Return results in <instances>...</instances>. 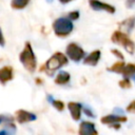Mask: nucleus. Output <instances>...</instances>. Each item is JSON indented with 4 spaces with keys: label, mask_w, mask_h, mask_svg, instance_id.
I'll list each match as a JSON object with an SVG mask.
<instances>
[{
    "label": "nucleus",
    "mask_w": 135,
    "mask_h": 135,
    "mask_svg": "<svg viewBox=\"0 0 135 135\" xmlns=\"http://www.w3.org/2000/svg\"><path fill=\"white\" fill-rule=\"evenodd\" d=\"M37 116L30 112V111H26V110H23V109H20V110H17L15 112V120L18 122V123H27V122H31V121H34L36 120Z\"/></svg>",
    "instance_id": "6"
},
{
    "label": "nucleus",
    "mask_w": 135,
    "mask_h": 135,
    "mask_svg": "<svg viewBox=\"0 0 135 135\" xmlns=\"http://www.w3.org/2000/svg\"><path fill=\"white\" fill-rule=\"evenodd\" d=\"M65 55L68 56L69 59H71L72 61H75V62H79L81 59L84 58V51L83 49L78 45L77 43L75 42H71L66 45L65 47Z\"/></svg>",
    "instance_id": "5"
},
{
    "label": "nucleus",
    "mask_w": 135,
    "mask_h": 135,
    "mask_svg": "<svg viewBox=\"0 0 135 135\" xmlns=\"http://www.w3.org/2000/svg\"><path fill=\"white\" fill-rule=\"evenodd\" d=\"M89 5L94 11H103L110 14H114L116 11L113 5L105 3V2H101L99 0H89Z\"/></svg>",
    "instance_id": "7"
},
{
    "label": "nucleus",
    "mask_w": 135,
    "mask_h": 135,
    "mask_svg": "<svg viewBox=\"0 0 135 135\" xmlns=\"http://www.w3.org/2000/svg\"><path fill=\"white\" fill-rule=\"evenodd\" d=\"M119 26L122 27L123 30H126L127 33H130L134 28V26H135V16L129 17V18L124 19L123 21H121L119 23Z\"/></svg>",
    "instance_id": "14"
},
{
    "label": "nucleus",
    "mask_w": 135,
    "mask_h": 135,
    "mask_svg": "<svg viewBox=\"0 0 135 135\" xmlns=\"http://www.w3.org/2000/svg\"><path fill=\"white\" fill-rule=\"evenodd\" d=\"M66 17L70 19V20H77V19H79V17H80V13L78 12V11H72V12H70L68 15H66Z\"/></svg>",
    "instance_id": "20"
},
{
    "label": "nucleus",
    "mask_w": 135,
    "mask_h": 135,
    "mask_svg": "<svg viewBox=\"0 0 135 135\" xmlns=\"http://www.w3.org/2000/svg\"><path fill=\"white\" fill-rule=\"evenodd\" d=\"M82 110H83V112H84V114L86 115V116H89V117H94L95 115H94V113L90 110V109H88V108H82Z\"/></svg>",
    "instance_id": "26"
},
{
    "label": "nucleus",
    "mask_w": 135,
    "mask_h": 135,
    "mask_svg": "<svg viewBox=\"0 0 135 135\" xmlns=\"http://www.w3.org/2000/svg\"><path fill=\"white\" fill-rule=\"evenodd\" d=\"M60 3H62V4H66V3H70L71 1H73V0H58Z\"/></svg>",
    "instance_id": "27"
},
{
    "label": "nucleus",
    "mask_w": 135,
    "mask_h": 135,
    "mask_svg": "<svg viewBox=\"0 0 135 135\" xmlns=\"http://www.w3.org/2000/svg\"><path fill=\"white\" fill-rule=\"evenodd\" d=\"M78 134L80 135H97L98 132L95 129V123L91 121H82L79 126Z\"/></svg>",
    "instance_id": "9"
},
{
    "label": "nucleus",
    "mask_w": 135,
    "mask_h": 135,
    "mask_svg": "<svg viewBox=\"0 0 135 135\" xmlns=\"http://www.w3.org/2000/svg\"><path fill=\"white\" fill-rule=\"evenodd\" d=\"M124 64H126V63H124L122 60H121V61H117V62H115L114 64H112L110 68H108V71H110V72H114V73H118V74H121Z\"/></svg>",
    "instance_id": "17"
},
{
    "label": "nucleus",
    "mask_w": 135,
    "mask_h": 135,
    "mask_svg": "<svg viewBox=\"0 0 135 135\" xmlns=\"http://www.w3.org/2000/svg\"><path fill=\"white\" fill-rule=\"evenodd\" d=\"M111 40H112V42L123 46L128 53L133 54L135 51V43L133 42V40L129 37V35L127 33H123L121 31H115V32H113V34L111 36Z\"/></svg>",
    "instance_id": "4"
},
{
    "label": "nucleus",
    "mask_w": 135,
    "mask_h": 135,
    "mask_svg": "<svg viewBox=\"0 0 135 135\" xmlns=\"http://www.w3.org/2000/svg\"><path fill=\"white\" fill-rule=\"evenodd\" d=\"M42 82H43V81H42L40 78H36V83H37V84H42Z\"/></svg>",
    "instance_id": "28"
},
{
    "label": "nucleus",
    "mask_w": 135,
    "mask_h": 135,
    "mask_svg": "<svg viewBox=\"0 0 135 135\" xmlns=\"http://www.w3.org/2000/svg\"><path fill=\"white\" fill-rule=\"evenodd\" d=\"M68 109L70 111V114L73 118V120H79L81 117L82 112V105L79 102L76 101H70L68 102Z\"/></svg>",
    "instance_id": "10"
},
{
    "label": "nucleus",
    "mask_w": 135,
    "mask_h": 135,
    "mask_svg": "<svg viewBox=\"0 0 135 135\" xmlns=\"http://www.w3.org/2000/svg\"><path fill=\"white\" fill-rule=\"evenodd\" d=\"M101 57V52L99 50H95L93 52H91L86 57H84L83 59V64L85 65H91V66H95L97 65V63L99 62Z\"/></svg>",
    "instance_id": "12"
},
{
    "label": "nucleus",
    "mask_w": 135,
    "mask_h": 135,
    "mask_svg": "<svg viewBox=\"0 0 135 135\" xmlns=\"http://www.w3.org/2000/svg\"><path fill=\"white\" fill-rule=\"evenodd\" d=\"M31 0H12L11 1V7L13 9H23L27 6Z\"/></svg>",
    "instance_id": "15"
},
{
    "label": "nucleus",
    "mask_w": 135,
    "mask_h": 135,
    "mask_svg": "<svg viewBox=\"0 0 135 135\" xmlns=\"http://www.w3.org/2000/svg\"><path fill=\"white\" fill-rule=\"evenodd\" d=\"M9 121H13V118L11 116H3V115H0V123H6V122H9Z\"/></svg>",
    "instance_id": "23"
},
{
    "label": "nucleus",
    "mask_w": 135,
    "mask_h": 135,
    "mask_svg": "<svg viewBox=\"0 0 135 135\" xmlns=\"http://www.w3.org/2000/svg\"><path fill=\"white\" fill-rule=\"evenodd\" d=\"M52 28H53L54 34L57 37L65 38L70 36V34L73 32L74 25H73L72 20H70L68 17H60L54 20L52 24Z\"/></svg>",
    "instance_id": "3"
},
{
    "label": "nucleus",
    "mask_w": 135,
    "mask_h": 135,
    "mask_svg": "<svg viewBox=\"0 0 135 135\" xmlns=\"http://www.w3.org/2000/svg\"><path fill=\"white\" fill-rule=\"evenodd\" d=\"M70 80H71V75H70V73H68V72H65V71H61V72H59V73L56 75V77H55V79H54V82H55L56 84H58V85H64V84L69 83Z\"/></svg>",
    "instance_id": "13"
},
{
    "label": "nucleus",
    "mask_w": 135,
    "mask_h": 135,
    "mask_svg": "<svg viewBox=\"0 0 135 135\" xmlns=\"http://www.w3.org/2000/svg\"><path fill=\"white\" fill-rule=\"evenodd\" d=\"M118 84H119V86L122 88V89H130V88H131V81H130V79H129L128 77H124L122 80H120V81L118 82Z\"/></svg>",
    "instance_id": "19"
},
{
    "label": "nucleus",
    "mask_w": 135,
    "mask_h": 135,
    "mask_svg": "<svg viewBox=\"0 0 135 135\" xmlns=\"http://www.w3.org/2000/svg\"><path fill=\"white\" fill-rule=\"evenodd\" d=\"M5 45V38L3 36V32L0 27V46H4Z\"/></svg>",
    "instance_id": "25"
},
{
    "label": "nucleus",
    "mask_w": 135,
    "mask_h": 135,
    "mask_svg": "<svg viewBox=\"0 0 135 135\" xmlns=\"http://www.w3.org/2000/svg\"><path fill=\"white\" fill-rule=\"evenodd\" d=\"M126 6L128 8H133L135 7V0H127L126 1Z\"/></svg>",
    "instance_id": "24"
},
{
    "label": "nucleus",
    "mask_w": 135,
    "mask_h": 135,
    "mask_svg": "<svg viewBox=\"0 0 135 135\" xmlns=\"http://www.w3.org/2000/svg\"><path fill=\"white\" fill-rule=\"evenodd\" d=\"M111 53L114 55V56H116L118 59H120V60H123V58H124V56H123V54L120 52V51H118V50H116V49H113V50H111Z\"/></svg>",
    "instance_id": "21"
},
{
    "label": "nucleus",
    "mask_w": 135,
    "mask_h": 135,
    "mask_svg": "<svg viewBox=\"0 0 135 135\" xmlns=\"http://www.w3.org/2000/svg\"><path fill=\"white\" fill-rule=\"evenodd\" d=\"M127 112H129V113H134V114H135V100H133V101L127 107Z\"/></svg>",
    "instance_id": "22"
},
{
    "label": "nucleus",
    "mask_w": 135,
    "mask_h": 135,
    "mask_svg": "<svg viewBox=\"0 0 135 135\" xmlns=\"http://www.w3.org/2000/svg\"><path fill=\"white\" fill-rule=\"evenodd\" d=\"M51 99H52V104H53V107L56 109V110H58V111H63L64 110V102L62 101V100H58V99H54L53 97H51Z\"/></svg>",
    "instance_id": "18"
},
{
    "label": "nucleus",
    "mask_w": 135,
    "mask_h": 135,
    "mask_svg": "<svg viewBox=\"0 0 135 135\" xmlns=\"http://www.w3.org/2000/svg\"><path fill=\"white\" fill-rule=\"evenodd\" d=\"M127 117L126 116H121V115H116V114H111V115H105L103 117H101L100 121L103 124H113V123H120V122H126L127 121Z\"/></svg>",
    "instance_id": "11"
},
{
    "label": "nucleus",
    "mask_w": 135,
    "mask_h": 135,
    "mask_svg": "<svg viewBox=\"0 0 135 135\" xmlns=\"http://www.w3.org/2000/svg\"><path fill=\"white\" fill-rule=\"evenodd\" d=\"M19 61L23 65V68L31 74H33L36 71L37 68V59L36 55L33 51L31 42H25L22 51L19 54Z\"/></svg>",
    "instance_id": "2"
},
{
    "label": "nucleus",
    "mask_w": 135,
    "mask_h": 135,
    "mask_svg": "<svg viewBox=\"0 0 135 135\" xmlns=\"http://www.w3.org/2000/svg\"><path fill=\"white\" fill-rule=\"evenodd\" d=\"M68 62H69V58L65 54L61 52H56L40 66L39 71L45 73L47 76H52L60 68L66 65Z\"/></svg>",
    "instance_id": "1"
},
{
    "label": "nucleus",
    "mask_w": 135,
    "mask_h": 135,
    "mask_svg": "<svg viewBox=\"0 0 135 135\" xmlns=\"http://www.w3.org/2000/svg\"><path fill=\"white\" fill-rule=\"evenodd\" d=\"M14 78V69L11 65H4L0 68V84L5 85Z\"/></svg>",
    "instance_id": "8"
},
{
    "label": "nucleus",
    "mask_w": 135,
    "mask_h": 135,
    "mask_svg": "<svg viewBox=\"0 0 135 135\" xmlns=\"http://www.w3.org/2000/svg\"><path fill=\"white\" fill-rule=\"evenodd\" d=\"M121 74H122L124 77H128V78L131 77V76H134V75H135V63H128V64H124Z\"/></svg>",
    "instance_id": "16"
}]
</instances>
